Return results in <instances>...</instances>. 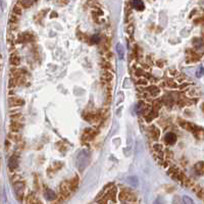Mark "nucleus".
<instances>
[{
  "instance_id": "f257e3e1",
  "label": "nucleus",
  "mask_w": 204,
  "mask_h": 204,
  "mask_svg": "<svg viewBox=\"0 0 204 204\" xmlns=\"http://www.w3.org/2000/svg\"><path fill=\"white\" fill-rule=\"evenodd\" d=\"M14 190L16 193V197L19 201H24L25 197V190H26V184L24 181H16L14 183Z\"/></svg>"
},
{
  "instance_id": "f03ea898",
  "label": "nucleus",
  "mask_w": 204,
  "mask_h": 204,
  "mask_svg": "<svg viewBox=\"0 0 204 204\" xmlns=\"http://www.w3.org/2000/svg\"><path fill=\"white\" fill-rule=\"evenodd\" d=\"M119 202H136V196L128 190L121 191L118 195Z\"/></svg>"
},
{
  "instance_id": "7ed1b4c3",
  "label": "nucleus",
  "mask_w": 204,
  "mask_h": 204,
  "mask_svg": "<svg viewBox=\"0 0 204 204\" xmlns=\"http://www.w3.org/2000/svg\"><path fill=\"white\" fill-rule=\"evenodd\" d=\"M59 190H60V196H62L64 199L68 198L71 193V185H69V182L68 181L62 182L59 186Z\"/></svg>"
},
{
  "instance_id": "20e7f679",
  "label": "nucleus",
  "mask_w": 204,
  "mask_h": 204,
  "mask_svg": "<svg viewBox=\"0 0 204 204\" xmlns=\"http://www.w3.org/2000/svg\"><path fill=\"white\" fill-rule=\"evenodd\" d=\"M98 134V131L96 129H93V128H89V129H86L83 133V136H82V140L85 141V142H88V141H91L92 139H94V137Z\"/></svg>"
},
{
  "instance_id": "39448f33",
  "label": "nucleus",
  "mask_w": 204,
  "mask_h": 204,
  "mask_svg": "<svg viewBox=\"0 0 204 204\" xmlns=\"http://www.w3.org/2000/svg\"><path fill=\"white\" fill-rule=\"evenodd\" d=\"M163 141H164V143H165V145L171 146V145L175 144V142H177V135L171 133V132H168V133H166L165 135H164Z\"/></svg>"
},
{
  "instance_id": "423d86ee",
  "label": "nucleus",
  "mask_w": 204,
  "mask_h": 204,
  "mask_svg": "<svg viewBox=\"0 0 204 204\" xmlns=\"http://www.w3.org/2000/svg\"><path fill=\"white\" fill-rule=\"evenodd\" d=\"M17 168H19V157L16 154H14L10 156L9 160H8V168H9V170L14 171Z\"/></svg>"
},
{
  "instance_id": "0eeeda50",
  "label": "nucleus",
  "mask_w": 204,
  "mask_h": 204,
  "mask_svg": "<svg viewBox=\"0 0 204 204\" xmlns=\"http://www.w3.org/2000/svg\"><path fill=\"white\" fill-rule=\"evenodd\" d=\"M149 134H150L151 139L154 141H158V139L160 138V135H161V132L155 126H151L150 129H149Z\"/></svg>"
},
{
  "instance_id": "6e6552de",
  "label": "nucleus",
  "mask_w": 204,
  "mask_h": 204,
  "mask_svg": "<svg viewBox=\"0 0 204 204\" xmlns=\"http://www.w3.org/2000/svg\"><path fill=\"white\" fill-rule=\"evenodd\" d=\"M24 103H25V101L19 97H9V99H8V104L10 107H19V106L24 105Z\"/></svg>"
},
{
  "instance_id": "1a4fd4ad",
  "label": "nucleus",
  "mask_w": 204,
  "mask_h": 204,
  "mask_svg": "<svg viewBox=\"0 0 204 204\" xmlns=\"http://www.w3.org/2000/svg\"><path fill=\"white\" fill-rule=\"evenodd\" d=\"M153 150L154 152H155L156 155H158V157L162 158L164 155V148L163 146H162L161 144H159V143H154L153 144Z\"/></svg>"
},
{
  "instance_id": "9d476101",
  "label": "nucleus",
  "mask_w": 204,
  "mask_h": 204,
  "mask_svg": "<svg viewBox=\"0 0 204 204\" xmlns=\"http://www.w3.org/2000/svg\"><path fill=\"white\" fill-rule=\"evenodd\" d=\"M146 90H147V93H149L151 97H156L160 94V89L155 85L147 86Z\"/></svg>"
},
{
  "instance_id": "9b49d317",
  "label": "nucleus",
  "mask_w": 204,
  "mask_h": 204,
  "mask_svg": "<svg viewBox=\"0 0 204 204\" xmlns=\"http://www.w3.org/2000/svg\"><path fill=\"white\" fill-rule=\"evenodd\" d=\"M21 129H23V125L21 123V121H12V123L9 126V130L12 133H19Z\"/></svg>"
},
{
  "instance_id": "f8f14e48",
  "label": "nucleus",
  "mask_w": 204,
  "mask_h": 204,
  "mask_svg": "<svg viewBox=\"0 0 204 204\" xmlns=\"http://www.w3.org/2000/svg\"><path fill=\"white\" fill-rule=\"evenodd\" d=\"M33 40H34V35L29 33V32L23 33L19 36V42H32Z\"/></svg>"
},
{
  "instance_id": "ddd939ff",
  "label": "nucleus",
  "mask_w": 204,
  "mask_h": 204,
  "mask_svg": "<svg viewBox=\"0 0 204 204\" xmlns=\"http://www.w3.org/2000/svg\"><path fill=\"white\" fill-rule=\"evenodd\" d=\"M163 85L166 87V88L168 89H177L178 87V83L175 81L173 79H171V78H168V79H166L165 81L163 82Z\"/></svg>"
},
{
  "instance_id": "4468645a",
  "label": "nucleus",
  "mask_w": 204,
  "mask_h": 204,
  "mask_svg": "<svg viewBox=\"0 0 204 204\" xmlns=\"http://www.w3.org/2000/svg\"><path fill=\"white\" fill-rule=\"evenodd\" d=\"M193 45H194V47H195V50L196 51H200V50H202L204 51V42L201 39H197V38H195L194 39V41H193Z\"/></svg>"
},
{
  "instance_id": "2eb2a0df",
  "label": "nucleus",
  "mask_w": 204,
  "mask_h": 204,
  "mask_svg": "<svg viewBox=\"0 0 204 204\" xmlns=\"http://www.w3.org/2000/svg\"><path fill=\"white\" fill-rule=\"evenodd\" d=\"M101 79H102V81L111 82L112 80H113V75H112V73L110 71H108V69H105V71L102 73Z\"/></svg>"
},
{
  "instance_id": "dca6fc26",
  "label": "nucleus",
  "mask_w": 204,
  "mask_h": 204,
  "mask_svg": "<svg viewBox=\"0 0 204 204\" xmlns=\"http://www.w3.org/2000/svg\"><path fill=\"white\" fill-rule=\"evenodd\" d=\"M180 126H181L183 129L187 130L189 132H193V130L195 129V126L193 123H189V121H180Z\"/></svg>"
},
{
  "instance_id": "f3484780",
  "label": "nucleus",
  "mask_w": 204,
  "mask_h": 204,
  "mask_svg": "<svg viewBox=\"0 0 204 204\" xmlns=\"http://www.w3.org/2000/svg\"><path fill=\"white\" fill-rule=\"evenodd\" d=\"M9 61H10V64H11V66H19V63H21V58H19V56L17 55L16 53H14V54H11V56H10Z\"/></svg>"
},
{
  "instance_id": "a211bd4d",
  "label": "nucleus",
  "mask_w": 204,
  "mask_h": 204,
  "mask_svg": "<svg viewBox=\"0 0 204 204\" xmlns=\"http://www.w3.org/2000/svg\"><path fill=\"white\" fill-rule=\"evenodd\" d=\"M37 0H19V3L23 6L24 8H29L33 6L36 3Z\"/></svg>"
},
{
  "instance_id": "6ab92c4d",
  "label": "nucleus",
  "mask_w": 204,
  "mask_h": 204,
  "mask_svg": "<svg viewBox=\"0 0 204 204\" xmlns=\"http://www.w3.org/2000/svg\"><path fill=\"white\" fill-rule=\"evenodd\" d=\"M158 116V111L157 110H154L152 109L146 116H145V119H146L147 123H151L154 118H156Z\"/></svg>"
},
{
  "instance_id": "aec40b11",
  "label": "nucleus",
  "mask_w": 204,
  "mask_h": 204,
  "mask_svg": "<svg viewBox=\"0 0 204 204\" xmlns=\"http://www.w3.org/2000/svg\"><path fill=\"white\" fill-rule=\"evenodd\" d=\"M45 197H46L49 201H53L57 198V196H56V194L54 193V191H52L51 189H46V190H45Z\"/></svg>"
},
{
  "instance_id": "412c9836",
  "label": "nucleus",
  "mask_w": 204,
  "mask_h": 204,
  "mask_svg": "<svg viewBox=\"0 0 204 204\" xmlns=\"http://www.w3.org/2000/svg\"><path fill=\"white\" fill-rule=\"evenodd\" d=\"M194 168L198 175H204V162L203 161L197 162V163L195 164Z\"/></svg>"
},
{
  "instance_id": "4be33fe9",
  "label": "nucleus",
  "mask_w": 204,
  "mask_h": 204,
  "mask_svg": "<svg viewBox=\"0 0 204 204\" xmlns=\"http://www.w3.org/2000/svg\"><path fill=\"white\" fill-rule=\"evenodd\" d=\"M132 6H133V7L135 8V9H137V10H143V9H144V3H143L142 0H133Z\"/></svg>"
},
{
  "instance_id": "5701e85b",
  "label": "nucleus",
  "mask_w": 204,
  "mask_h": 204,
  "mask_svg": "<svg viewBox=\"0 0 204 204\" xmlns=\"http://www.w3.org/2000/svg\"><path fill=\"white\" fill-rule=\"evenodd\" d=\"M69 182V185H71V191H76L78 189V186H79V178L76 175L73 177V179L71 180Z\"/></svg>"
},
{
  "instance_id": "b1692460",
  "label": "nucleus",
  "mask_w": 204,
  "mask_h": 204,
  "mask_svg": "<svg viewBox=\"0 0 204 204\" xmlns=\"http://www.w3.org/2000/svg\"><path fill=\"white\" fill-rule=\"evenodd\" d=\"M23 6L21 5L19 3L16 4V5L14 6V8H12V14H16V16H21V14H23Z\"/></svg>"
},
{
  "instance_id": "393cba45",
  "label": "nucleus",
  "mask_w": 204,
  "mask_h": 204,
  "mask_svg": "<svg viewBox=\"0 0 204 204\" xmlns=\"http://www.w3.org/2000/svg\"><path fill=\"white\" fill-rule=\"evenodd\" d=\"M162 102H163L164 104H165L166 106H171L173 103H175V101H173V97L171 96H168V95H166V96H163L161 98Z\"/></svg>"
},
{
  "instance_id": "a878e982",
  "label": "nucleus",
  "mask_w": 204,
  "mask_h": 204,
  "mask_svg": "<svg viewBox=\"0 0 204 204\" xmlns=\"http://www.w3.org/2000/svg\"><path fill=\"white\" fill-rule=\"evenodd\" d=\"M188 53H189L188 57L191 61H197V60L199 59V55L196 53V51L195 50H188Z\"/></svg>"
},
{
  "instance_id": "bb28decb",
  "label": "nucleus",
  "mask_w": 204,
  "mask_h": 204,
  "mask_svg": "<svg viewBox=\"0 0 204 204\" xmlns=\"http://www.w3.org/2000/svg\"><path fill=\"white\" fill-rule=\"evenodd\" d=\"M137 84H138L139 86H141V87H147L149 85V81H148V79H147V78L141 77V78H139V79H138Z\"/></svg>"
},
{
  "instance_id": "cd10ccee",
  "label": "nucleus",
  "mask_w": 204,
  "mask_h": 204,
  "mask_svg": "<svg viewBox=\"0 0 204 204\" xmlns=\"http://www.w3.org/2000/svg\"><path fill=\"white\" fill-rule=\"evenodd\" d=\"M26 202L27 203H36V202H40V201L37 199V197H36V195H34V194H30L29 196L26 198Z\"/></svg>"
},
{
  "instance_id": "c85d7f7f",
  "label": "nucleus",
  "mask_w": 204,
  "mask_h": 204,
  "mask_svg": "<svg viewBox=\"0 0 204 204\" xmlns=\"http://www.w3.org/2000/svg\"><path fill=\"white\" fill-rule=\"evenodd\" d=\"M162 107V100L160 99V100H154L153 103H152V109L154 110H159L160 108Z\"/></svg>"
},
{
  "instance_id": "c756f323",
  "label": "nucleus",
  "mask_w": 204,
  "mask_h": 204,
  "mask_svg": "<svg viewBox=\"0 0 204 204\" xmlns=\"http://www.w3.org/2000/svg\"><path fill=\"white\" fill-rule=\"evenodd\" d=\"M100 42V36L99 35H93L90 38V44H98Z\"/></svg>"
},
{
  "instance_id": "7c9ffc66",
  "label": "nucleus",
  "mask_w": 204,
  "mask_h": 204,
  "mask_svg": "<svg viewBox=\"0 0 204 204\" xmlns=\"http://www.w3.org/2000/svg\"><path fill=\"white\" fill-rule=\"evenodd\" d=\"M145 73H146V71H145V69H143L142 68H137L136 71H135V75H136L138 78L144 77Z\"/></svg>"
},
{
  "instance_id": "2f4dec72",
  "label": "nucleus",
  "mask_w": 204,
  "mask_h": 204,
  "mask_svg": "<svg viewBox=\"0 0 204 204\" xmlns=\"http://www.w3.org/2000/svg\"><path fill=\"white\" fill-rule=\"evenodd\" d=\"M126 32H127L128 34L132 35L134 33V25L133 23H129L127 26H126Z\"/></svg>"
},
{
  "instance_id": "473e14b6",
  "label": "nucleus",
  "mask_w": 204,
  "mask_h": 204,
  "mask_svg": "<svg viewBox=\"0 0 204 204\" xmlns=\"http://www.w3.org/2000/svg\"><path fill=\"white\" fill-rule=\"evenodd\" d=\"M10 118H11V121H21V119H23V116H21V113H14L10 116Z\"/></svg>"
},
{
  "instance_id": "72a5a7b5",
  "label": "nucleus",
  "mask_w": 204,
  "mask_h": 204,
  "mask_svg": "<svg viewBox=\"0 0 204 204\" xmlns=\"http://www.w3.org/2000/svg\"><path fill=\"white\" fill-rule=\"evenodd\" d=\"M8 138H9V140H12V141H14V142H19L21 137L17 135V133H12L11 132V134L8 135Z\"/></svg>"
},
{
  "instance_id": "f704fd0d",
  "label": "nucleus",
  "mask_w": 204,
  "mask_h": 204,
  "mask_svg": "<svg viewBox=\"0 0 204 204\" xmlns=\"http://www.w3.org/2000/svg\"><path fill=\"white\" fill-rule=\"evenodd\" d=\"M62 165H63V163H62V162L56 161V162H54V163H53V165H52V168H53L54 171H56V170H60V168H62Z\"/></svg>"
},
{
  "instance_id": "c9c22d12",
  "label": "nucleus",
  "mask_w": 204,
  "mask_h": 204,
  "mask_svg": "<svg viewBox=\"0 0 204 204\" xmlns=\"http://www.w3.org/2000/svg\"><path fill=\"white\" fill-rule=\"evenodd\" d=\"M116 52H118L119 58H123V49L121 44H118V46H116Z\"/></svg>"
},
{
  "instance_id": "e433bc0d",
  "label": "nucleus",
  "mask_w": 204,
  "mask_h": 204,
  "mask_svg": "<svg viewBox=\"0 0 204 204\" xmlns=\"http://www.w3.org/2000/svg\"><path fill=\"white\" fill-rule=\"evenodd\" d=\"M102 66H103L104 68L108 69V71H111V69H112V66H111V64H110L109 61H103V62H102Z\"/></svg>"
},
{
  "instance_id": "4c0bfd02",
  "label": "nucleus",
  "mask_w": 204,
  "mask_h": 204,
  "mask_svg": "<svg viewBox=\"0 0 204 204\" xmlns=\"http://www.w3.org/2000/svg\"><path fill=\"white\" fill-rule=\"evenodd\" d=\"M156 66H157L158 68H163V66H165V61L162 59H158L157 61H156Z\"/></svg>"
},
{
  "instance_id": "58836bf2",
  "label": "nucleus",
  "mask_w": 204,
  "mask_h": 204,
  "mask_svg": "<svg viewBox=\"0 0 204 204\" xmlns=\"http://www.w3.org/2000/svg\"><path fill=\"white\" fill-rule=\"evenodd\" d=\"M203 75H204V68H199L198 71H196V76L198 78H200V77H202Z\"/></svg>"
},
{
  "instance_id": "ea45409f",
  "label": "nucleus",
  "mask_w": 204,
  "mask_h": 204,
  "mask_svg": "<svg viewBox=\"0 0 204 204\" xmlns=\"http://www.w3.org/2000/svg\"><path fill=\"white\" fill-rule=\"evenodd\" d=\"M164 155H165V157L170 158V157H173V152H171L170 150H168V149H165V150H164Z\"/></svg>"
},
{
  "instance_id": "a19ab883",
  "label": "nucleus",
  "mask_w": 204,
  "mask_h": 204,
  "mask_svg": "<svg viewBox=\"0 0 204 204\" xmlns=\"http://www.w3.org/2000/svg\"><path fill=\"white\" fill-rule=\"evenodd\" d=\"M184 201H185L186 203H193V200L190 198H188L187 196H184Z\"/></svg>"
},
{
  "instance_id": "79ce46f5",
  "label": "nucleus",
  "mask_w": 204,
  "mask_h": 204,
  "mask_svg": "<svg viewBox=\"0 0 204 204\" xmlns=\"http://www.w3.org/2000/svg\"><path fill=\"white\" fill-rule=\"evenodd\" d=\"M105 56H106V58L109 60V59H111V58H112V53L110 51H107V52H106V55Z\"/></svg>"
},
{
  "instance_id": "37998d69",
  "label": "nucleus",
  "mask_w": 204,
  "mask_h": 204,
  "mask_svg": "<svg viewBox=\"0 0 204 204\" xmlns=\"http://www.w3.org/2000/svg\"><path fill=\"white\" fill-rule=\"evenodd\" d=\"M146 61H147V63L149 64V66H152V59H151V57H147L146 58Z\"/></svg>"
},
{
  "instance_id": "c03bdc74",
  "label": "nucleus",
  "mask_w": 204,
  "mask_h": 204,
  "mask_svg": "<svg viewBox=\"0 0 204 204\" xmlns=\"http://www.w3.org/2000/svg\"><path fill=\"white\" fill-rule=\"evenodd\" d=\"M162 166L164 168H168V161H162Z\"/></svg>"
},
{
  "instance_id": "a18cd8bd",
  "label": "nucleus",
  "mask_w": 204,
  "mask_h": 204,
  "mask_svg": "<svg viewBox=\"0 0 204 204\" xmlns=\"http://www.w3.org/2000/svg\"><path fill=\"white\" fill-rule=\"evenodd\" d=\"M184 80H185V77H183V76H180V77L178 78V82H180V83H183Z\"/></svg>"
},
{
  "instance_id": "49530a36",
  "label": "nucleus",
  "mask_w": 204,
  "mask_h": 204,
  "mask_svg": "<svg viewBox=\"0 0 204 204\" xmlns=\"http://www.w3.org/2000/svg\"><path fill=\"white\" fill-rule=\"evenodd\" d=\"M59 2L61 4H66L68 2V0H59Z\"/></svg>"
},
{
  "instance_id": "de8ad7c7",
  "label": "nucleus",
  "mask_w": 204,
  "mask_h": 204,
  "mask_svg": "<svg viewBox=\"0 0 204 204\" xmlns=\"http://www.w3.org/2000/svg\"><path fill=\"white\" fill-rule=\"evenodd\" d=\"M202 110H203V112H204V103H203V105H202Z\"/></svg>"
},
{
  "instance_id": "09e8293b",
  "label": "nucleus",
  "mask_w": 204,
  "mask_h": 204,
  "mask_svg": "<svg viewBox=\"0 0 204 204\" xmlns=\"http://www.w3.org/2000/svg\"><path fill=\"white\" fill-rule=\"evenodd\" d=\"M0 69H1V64H0Z\"/></svg>"
}]
</instances>
